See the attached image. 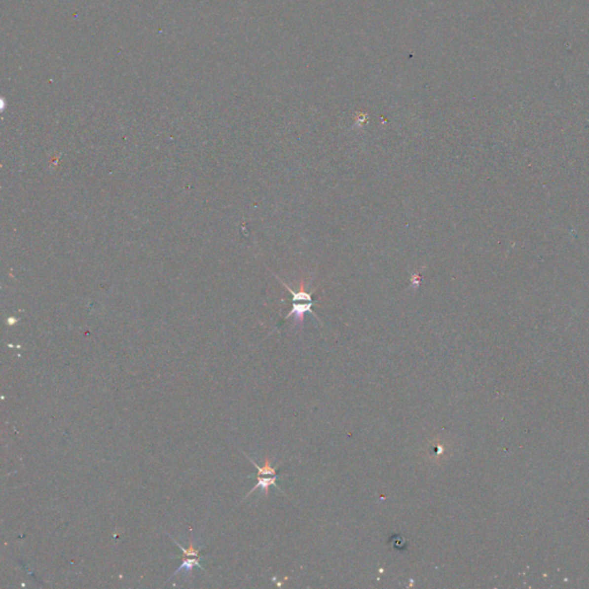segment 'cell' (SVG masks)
<instances>
[{"instance_id":"cell-1","label":"cell","mask_w":589,"mask_h":589,"mask_svg":"<svg viewBox=\"0 0 589 589\" xmlns=\"http://www.w3.org/2000/svg\"><path fill=\"white\" fill-rule=\"evenodd\" d=\"M312 306H313V300H308V301H298V303H293V308L292 311L289 312L288 315H287L286 319H288L290 317H294V322H296L297 325H303L304 322V315L305 313H307V312H310V313H313V311H312Z\"/></svg>"},{"instance_id":"cell-3","label":"cell","mask_w":589,"mask_h":589,"mask_svg":"<svg viewBox=\"0 0 589 589\" xmlns=\"http://www.w3.org/2000/svg\"><path fill=\"white\" fill-rule=\"evenodd\" d=\"M200 559H202V557L182 556V564H181V566L179 567L178 571H175V573L173 574L172 577L176 576V574L180 573V572H181V571H183V570H184V571H186V572H189V573H190V572H191V570L193 569V567H196V566H197V567H199L200 570L205 571V569H204L202 564H200Z\"/></svg>"},{"instance_id":"cell-4","label":"cell","mask_w":589,"mask_h":589,"mask_svg":"<svg viewBox=\"0 0 589 589\" xmlns=\"http://www.w3.org/2000/svg\"><path fill=\"white\" fill-rule=\"evenodd\" d=\"M245 457H247V458L249 460H250V462L252 464H254V465L256 467H257V470H258V474H257V476L265 477V476H275V474H276V467H272L271 460H269L268 458L265 459V466L264 467H260V466H258L257 464H256L251 458H249V457L247 455H245Z\"/></svg>"},{"instance_id":"cell-2","label":"cell","mask_w":589,"mask_h":589,"mask_svg":"<svg viewBox=\"0 0 589 589\" xmlns=\"http://www.w3.org/2000/svg\"><path fill=\"white\" fill-rule=\"evenodd\" d=\"M282 477V476H279V474H275V476H269V478H264L262 476H257V484L252 488V489L249 491V494L247 495V497H249V495H251L254 493L255 490H257L258 488H261L262 490L265 491V495L266 496H268L269 494V487L271 486H274L278 488L279 490H281V488H280L278 484H276V480H278V478ZM282 491V490H281Z\"/></svg>"}]
</instances>
